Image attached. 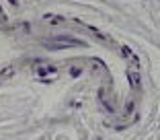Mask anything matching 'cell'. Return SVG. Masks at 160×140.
<instances>
[{
  "label": "cell",
  "instance_id": "obj_1",
  "mask_svg": "<svg viewBox=\"0 0 160 140\" xmlns=\"http://www.w3.org/2000/svg\"><path fill=\"white\" fill-rule=\"evenodd\" d=\"M47 46L53 47V49H58V47H74V46H80V41H76V39H58V41L47 44Z\"/></svg>",
  "mask_w": 160,
  "mask_h": 140
}]
</instances>
